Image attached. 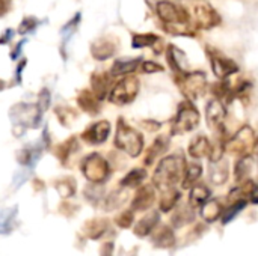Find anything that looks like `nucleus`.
Masks as SVG:
<instances>
[{
  "label": "nucleus",
  "instance_id": "f257e3e1",
  "mask_svg": "<svg viewBox=\"0 0 258 256\" xmlns=\"http://www.w3.org/2000/svg\"><path fill=\"white\" fill-rule=\"evenodd\" d=\"M186 164V158L181 154H172L160 158L153 174V186L160 192L174 189L178 183H181Z\"/></svg>",
  "mask_w": 258,
  "mask_h": 256
},
{
  "label": "nucleus",
  "instance_id": "f03ea898",
  "mask_svg": "<svg viewBox=\"0 0 258 256\" xmlns=\"http://www.w3.org/2000/svg\"><path fill=\"white\" fill-rule=\"evenodd\" d=\"M144 145V136L136 128L128 125L122 118H119L115 133V146L124 151L128 157L136 158L142 154Z\"/></svg>",
  "mask_w": 258,
  "mask_h": 256
},
{
  "label": "nucleus",
  "instance_id": "7ed1b4c3",
  "mask_svg": "<svg viewBox=\"0 0 258 256\" xmlns=\"http://www.w3.org/2000/svg\"><path fill=\"white\" fill-rule=\"evenodd\" d=\"M200 125V112L194 106L192 101H183L175 113V118L171 125V131L174 136H181L197 130Z\"/></svg>",
  "mask_w": 258,
  "mask_h": 256
},
{
  "label": "nucleus",
  "instance_id": "20e7f679",
  "mask_svg": "<svg viewBox=\"0 0 258 256\" xmlns=\"http://www.w3.org/2000/svg\"><path fill=\"white\" fill-rule=\"evenodd\" d=\"M258 143V137L255 131L249 125H243L240 130L236 131V134L225 142V151L243 157L251 155V152L255 151Z\"/></svg>",
  "mask_w": 258,
  "mask_h": 256
},
{
  "label": "nucleus",
  "instance_id": "39448f33",
  "mask_svg": "<svg viewBox=\"0 0 258 256\" xmlns=\"http://www.w3.org/2000/svg\"><path fill=\"white\" fill-rule=\"evenodd\" d=\"M82 174L92 184H103L110 177V166L101 154H89L82 161Z\"/></svg>",
  "mask_w": 258,
  "mask_h": 256
},
{
  "label": "nucleus",
  "instance_id": "423d86ee",
  "mask_svg": "<svg viewBox=\"0 0 258 256\" xmlns=\"http://www.w3.org/2000/svg\"><path fill=\"white\" fill-rule=\"evenodd\" d=\"M178 84H180L183 95L189 101L201 100L209 89V80H207L206 72L203 71L186 72L184 75H181V80H178Z\"/></svg>",
  "mask_w": 258,
  "mask_h": 256
},
{
  "label": "nucleus",
  "instance_id": "0eeeda50",
  "mask_svg": "<svg viewBox=\"0 0 258 256\" xmlns=\"http://www.w3.org/2000/svg\"><path fill=\"white\" fill-rule=\"evenodd\" d=\"M138 94H139V80L130 74L121 78L115 86H112L109 92V100L116 106H125L133 103Z\"/></svg>",
  "mask_w": 258,
  "mask_h": 256
},
{
  "label": "nucleus",
  "instance_id": "6e6552de",
  "mask_svg": "<svg viewBox=\"0 0 258 256\" xmlns=\"http://www.w3.org/2000/svg\"><path fill=\"white\" fill-rule=\"evenodd\" d=\"M156 14L163 23V26L178 24V23H192L187 11L171 0H159L156 3Z\"/></svg>",
  "mask_w": 258,
  "mask_h": 256
},
{
  "label": "nucleus",
  "instance_id": "1a4fd4ad",
  "mask_svg": "<svg viewBox=\"0 0 258 256\" xmlns=\"http://www.w3.org/2000/svg\"><path fill=\"white\" fill-rule=\"evenodd\" d=\"M194 24L197 29L209 30L221 24V17L209 3H198L194 6Z\"/></svg>",
  "mask_w": 258,
  "mask_h": 256
},
{
  "label": "nucleus",
  "instance_id": "9d476101",
  "mask_svg": "<svg viewBox=\"0 0 258 256\" xmlns=\"http://www.w3.org/2000/svg\"><path fill=\"white\" fill-rule=\"evenodd\" d=\"M209 57H210L212 71L219 80H227V78H230L233 74H236L239 71V66L233 59L218 53L213 48L212 50L209 48Z\"/></svg>",
  "mask_w": 258,
  "mask_h": 256
},
{
  "label": "nucleus",
  "instance_id": "9b49d317",
  "mask_svg": "<svg viewBox=\"0 0 258 256\" xmlns=\"http://www.w3.org/2000/svg\"><path fill=\"white\" fill-rule=\"evenodd\" d=\"M41 113L42 110L33 104H17L11 110V118L15 124H21L24 127H38Z\"/></svg>",
  "mask_w": 258,
  "mask_h": 256
},
{
  "label": "nucleus",
  "instance_id": "f8f14e48",
  "mask_svg": "<svg viewBox=\"0 0 258 256\" xmlns=\"http://www.w3.org/2000/svg\"><path fill=\"white\" fill-rule=\"evenodd\" d=\"M227 118V106L222 100L213 97L207 106H206V121H207V125L213 130L216 128H221L224 121Z\"/></svg>",
  "mask_w": 258,
  "mask_h": 256
},
{
  "label": "nucleus",
  "instance_id": "ddd939ff",
  "mask_svg": "<svg viewBox=\"0 0 258 256\" xmlns=\"http://www.w3.org/2000/svg\"><path fill=\"white\" fill-rule=\"evenodd\" d=\"M154 202H156V187L153 184L141 186L138 187V192L133 196L132 210L135 213H142V211L150 210Z\"/></svg>",
  "mask_w": 258,
  "mask_h": 256
},
{
  "label": "nucleus",
  "instance_id": "4468645a",
  "mask_svg": "<svg viewBox=\"0 0 258 256\" xmlns=\"http://www.w3.org/2000/svg\"><path fill=\"white\" fill-rule=\"evenodd\" d=\"M110 134V124L107 121H98L91 124L82 134L83 140L89 145H101Z\"/></svg>",
  "mask_w": 258,
  "mask_h": 256
},
{
  "label": "nucleus",
  "instance_id": "2eb2a0df",
  "mask_svg": "<svg viewBox=\"0 0 258 256\" xmlns=\"http://www.w3.org/2000/svg\"><path fill=\"white\" fill-rule=\"evenodd\" d=\"M166 60L177 75H184L187 72V56L177 45L169 44L166 48Z\"/></svg>",
  "mask_w": 258,
  "mask_h": 256
},
{
  "label": "nucleus",
  "instance_id": "dca6fc26",
  "mask_svg": "<svg viewBox=\"0 0 258 256\" xmlns=\"http://www.w3.org/2000/svg\"><path fill=\"white\" fill-rule=\"evenodd\" d=\"M230 178V163L224 158L210 161L209 164V181L213 186H222Z\"/></svg>",
  "mask_w": 258,
  "mask_h": 256
},
{
  "label": "nucleus",
  "instance_id": "f3484780",
  "mask_svg": "<svg viewBox=\"0 0 258 256\" xmlns=\"http://www.w3.org/2000/svg\"><path fill=\"white\" fill-rule=\"evenodd\" d=\"M210 151H212V142L204 134H197L187 146V154L195 160L209 157Z\"/></svg>",
  "mask_w": 258,
  "mask_h": 256
},
{
  "label": "nucleus",
  "instance_id": "a211bd4d",
  "mask_svg": "<svg viewBox=\"0 0 258 256\" xmlns=\"http://www.w3.org/2000/svg\"><path fill=\"white\" fill-rule=\"evenodd\" d=\"M160 222V213L159 211H151L147 216H144L136 225H135V234L139 238H145L148 235H151L154 232V229L157 228Z\"/></svg>",
  "mask_w": 258,
  "mask_h": 256
},
{
  "label": "nucleus",
  "instance_id": "6ab92c4d",
  "mask_svg": "<svg viewBox=\"0 0 258 256\" xmlns=\"http://www.w3.org/2000/svg\"><path fill=\"white\" fill-rule=\"evenodd\" d=\"M142 62V57H122L113 62L110 68L112 77H119V75H130L133 74Z\"/></svg>",
  "mask_w": 258,
  "mask_h": 256
},
{
  "label": "nucleus",
  "instance_id": "aec40b11",
  "mask_svg": "<svg viewBox=\"0 0 258 256\" xmlns=\"http://www.w3.org/2000/svg\"><path fill=\"white\" fill-rule=\"evenodd\" d=\"M91 86H92V92L103 101L107 94L110 92V86H112V74L109 72H95L91 77Z\"/></svg>",
  "mask_w": 258,
  "mask_h": 256
},
{
  "label": "nucleus",
  "instance_id": "412c9836",
  "mask_svg": "<svg viewBox=\"0 0 258 256\" xmlns=\"http://www.w3.org/2000/svg\"><path fill=\"white\" fill-rule=\"evenodd\" d=\"M116 44L112 39L107 38H100L91 45V53L97 60H106L110 59L116 53Z\"/></svg>",
  "mask_w": 258,
  "mask_h": 256
},
{
  "label": "nucleus",
  "instance_id": "4be33fe9",
  "mask_svg": "<svg viewBox=\"0 0 258 256\" xmlns=\"http://www.w3.org/2000/svg\"><path fill=\"white\" fill-rule=\"evenodd\" d=\"M171 146V139L165 134H160L159 137H156V140L153 142V145L150 146L148 152H147V158H145V164L151 166L156 160H159Z\"/></svg>",
  "mask_w": 258,
  "mask_h": 256
},
{
  "label": "nucleus",
  "instance_id": "5701e85b",
  "mask_svg": "<svg viewBox=\"0 0 258 256\" xmlns=\"http://www.w3.org/2000/svg\"><path fill=\"white\" fill-rule=\"evenodd\" d=\"M151 241L157 249H171L175 244V234L169 226H162L151 235Z\"/></svg>",
  "mask_w": 258,
  "mask_h": 256
},
{
  "label": "nucleus",
  "instance_id": "b1692460",
  "mask_svg": "<svg viewBox=\"0 0 258 256\" xmlns=\"http://www.w3.org/2000/svg\"><path fill=\"white\" fill-rule=\"evenodd\" d=\"M252 169H254V158L252 155H243L237 160L236 166H234V177H236V181L239 184L251 180V174H252Z\"/></svg>",
  "mask_w": 258,
  "mask_h": 256
},
{
  "label": "nucleus",
  "instance_id": "393cba45",
  "mask_svg": "<svg viewBox=\"0 0 258 256\" xmlns=\"http://www.w3.org/2000/svg\"><path fill=\"white\" fill-rule=\"evenodd\" d=\"M224 213V207L219 199H209L203 207H200V214L207 223H213L221 219Z\"/></svg>",
  "mask_w": 258,
  "mask_h": 256
},
{
  "label": "nucleus",
  "instance_id": "a878e982",
  "mask_svg": "<svg viewBox=\"0 0 258 256\" xmlns=\"http://www.w3.org/2000/svg\"><path fill=\"white\" fill-rule=\"evenodd\" d=\"M212 196V192L210 189L203 184V183H197L192 189H190V193H189V205L192 208H200L203 207Z\"/></svg>",
  "mask_w": 258,
  "mask_h": 256
},
{
  "label": "nucleus",
  "instance_id": "bb28decb",
  "mask_svg": "<svg viewBox=\"0 0 258 256\" xmlns=\"http://www.w3.org/2000/svg\"><path fill=\"white\" fill-rule=\"evenodd\" d=\"M100 101L101 100L92 91H83V92H80V95L77 98L80 109L91 115H97L100 112Z\"/></svg>",
  "mask_w": 258,
  "mask_h": 256
},
{
  "label": "nucleus",
  "instance_id": "cd10ccee",
  "mask_svg": "<svg viewBox=\"0 0 258 256\" xmlns=\"http://www.w3.org/2000/svg\"><path fill=\"white\" fill-rule=\"evenodd\" d=\"M201 175H203V166H201V163H198V161L187 163L186 164L184 175H183V180H181V187L190 190L200 181Z\"/></svg>",
  "mask_w": 258,
  "mask_h": 256
},
{
  "label": "nucleus",
  "instance_id": "c85d7f7f",
  "mask_svg": "<svg viewBox=\"0 0 258 256\" xmlns=\"http://www.w3.org/2000/svg\"><path fill=\"white\" fill-rule=\"evenodd\" d=\"M147 178V170L144 169H132L122 180H121V187L125 189H138L142 186V183Z\"/></svg>",
  "mask_w": 258,
  "mask_h": 256
},
{
  "label": "nucleus",
  "instance_id": "c756f323",
  "mask_svg": "<svg viewBox=\"0 0 258 256\" xmlns=\"http://www.w3.org/2000/svg\"><path fill=\"white\" fill-rule=\"evenodd\" d=\"M178 201H180V192L175 187L162 192V198H160V210H162V213H169L171 210H174V207L177 205Z\"/></svg>",
  "mask_w": 258,
  "mask_h": 256
},
{
  "label": "nucleus",
  "instance_id": "7c9ffc66",
  "mask_svg": "<svg viewBox=\"0 0 258 256\" xmlns=\"http://www.w3.org/2000/svg\"><path fill=\"white\" fill-rule=\"evenodd\" d=\"M157 42H160V38L154 33H136L132 38V47L133 48H147L154 47Z\"/></svg>",
  "mask_w": 258,
  "mask_h": 256
},
{
  "label": "nucleus",
  "instance_id": "2f4dec72",
  "mask_svg": "<svg viewBox=\"0 0 258 256\" xmlns=\"http://www.w3.org/2000/svg\"><path fill=\"white\" fill-rule=\"evenodd\" d=\"M246 205H248V199H237V201H233V202L230 204V207L224 208V213H222V216H221L222 223L231 222V220H233V219H234Z\"/></svg>",
  "mask_w": 258,
  "mask_h": 256
},
{
  "label": "nucleus",
  "instance_id": "473e14b6",
  "mask_svg": "<svg viewBox=\"0 0 258 256\" xmlns=\"http://www.w3.org/2000/svg\"><path fill=\"white\" fill-rule=\"evenodd\" d=\"M125 201H127V192H125V187H122V189H119V190L110 193V195L106 198V201H104V210H107V211L116 210V208H119Z\"/></svg>",
  "mask_w": 258,
  "mask_h": 256
},
{
  "label": "nucleus",
  "instance_id": "72a5a7b5",
  "mask_svg": "<svg viewBox=\"0 0 258 256\" xmlns=\"http://www.w3.org/2000/svg\"><path fill=\"white\" fill-rule=\"evenodd\" d=\"M15 216H17V207H14L12 210L8 208V210L0 211V234L2 235H6L12 231Z\"/></svg>",
  "mask_w": 258,
  "mask_h": 256
},
{
  "label": "nucleus",
  "instance_id": "f704fd0d",
  "mask_svg": "<svg viewBox=\"0 0 258 256\" xmlns=\"http://www.w3.org/2000/svg\"><path fill=\"white\" fill-rule=\"evenodd\" d=\"M106 229H107V222L103 220V219H97V220H92V222L86 223V234L92 240L100 238L104 234Z\"/></svg>",
  "mask_w": 258,
  "mask_h": 256
},
{
  "label": "nucleus",
  "instance_id": "c9c22d12",
  "mask_svg": "<svg viewBox=\"0 0 258 256\" xmlns=\"http://www.w3.org/2000/svg\"><path fill=\"white\" fill-rule=\"evenodd\" d=\"M56 190L62 198H70L76 192V184L74 180H62L56 184Z\"/></svg>",
  "mask_w": 258,
  "mask_h": 256
},
{
  "label": "nucleus",
  "instance_id": "e433bc0d",
  "mask_svg": "<svg viewBox=\"0 0 258 256\" xmlns=\"http://www.w3.org/2000/svg\"><path fill=\"white\" fill-rule=\"evenodd\" d=\"M135 211L133 210H127V211H122L116 219H115V223L119 226V228H122V229H127V228H130L133 223H135V214H133Z\"/></svg>",
  "mask_w": 258,
  "mask_h": 256
},
{
  "label": "nucleus",
  "instance_id": "4c0bfd02",
  "mask_svg": "<svg viewBox=\"0 0 258 256\" xmlns=\"http://www.w3.org/2000/svg\"><path fill=\"white\" fill-rule=\"evenodd\" d=\"M36 24H38V21H36L33 17H27V18H24V20L21 21L18 32H20L21 35H26V33H29V32H33V30L36 29Z\"/></svg>",
  "mask_w": 258,
  "mask_h": 256
},
{
  "label": "nucleus",
  "instance_id": "58836bf2",
  "mask_svg": "<svg viewBox=\"0 0 258 256\" xmlns=\"http://www.w3.org/2000/svg\"><path fill=\"white\" fill-rule=\"evenodd\" d=\"M56 115H57V118L62 121V124L63 125H67V124H73V121H74V118H76V115L73 113V109H56Z\"/></svg>",
  "mask_w": 258,
  "mask_h": 256
},
{
  "label": "nucleus",
  "instance_id": "ea45409f",
  "mask_svg": "<svg viewBox=\"0 0 258 256\" xmlns=\"http://www.w3.org/2000/svg\"><path fill=\"white\" fill-rule=\"evenodd\" d=\"M142 71L145 74H154V72L163 71V66L154 60H145V62H142Z\"/></svg>",
  "mask_w": 258,
  "mask_h": 256
},
{
  "label": "nucleus",
  "instance_id": "a19ab883",
  "mask_svg": "<svg viewBox=\"0 0 258 256\" xmlns=\"http://www.w3.org/2000/svg\"><path fill=\"white\" fill-rule=\"evenodd\" d=\"M79 21H80V14L77 12V15H76L70 23H67V24H65V27L62 29V33H67L68 30H71V32H73V30L76 29V24H77Z\"/></svg>",
  "mask_w": 258,
  "mask_h": 256
},
{
  "label": "nucleus",
  "instance_id": "79ce46f5",
  "mask_svg": "<svg viewBox=\"0 0 258 256\" xmlns=\"http://www.w3.org/2000/svg\"><path fill=\"white\" fill-rule=\"evenodd\" d=\"M101 256H112L113 255V243H104L103 247H101Z\"/></svg>",
  "mask_w": 258,
  "mask_h": 256
},
{
  "label": "nucleus",
  "instance_id": "37998d69",
  "mask_svg": "<svg viewBox=\"0 0 258 256\" xmlns=\"http://www.w3.org/2000/svg\"><path fill=\"white\" fill-rule=\"evenodd\" d=\"M9 2L11 0H0V17L6 14V11L9 9Z\"/></svg>",
  "mask_w": 258,
  "mask_h": 256
},
{
  "label": "nucleus",
  "instance_id": "c03bdc74",
  "mask_svg": "<svg viewBox=\"0 0 258 256\" xmlns=\"http://www.w3.org/2000/svg\"><path fill=\"white\" fill-rule=\"evenodd\" d=\"M12 33H14V32H12L11 29H8V30L5 32V35L2 36V39H0V44H6V42L9 41V36H12Z\"/></svg>",
  "mask_w": 258,
  "mask_h": 256
}]
</instances>
